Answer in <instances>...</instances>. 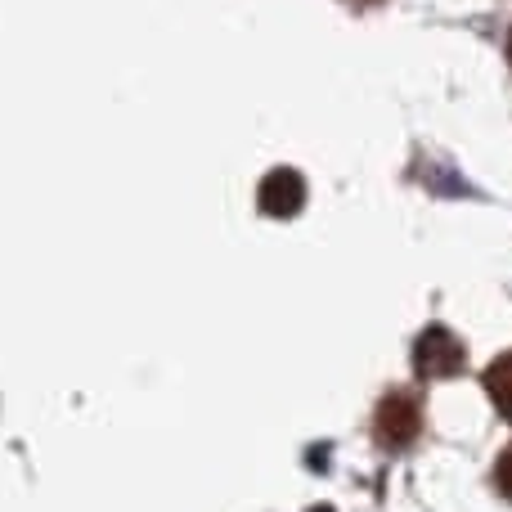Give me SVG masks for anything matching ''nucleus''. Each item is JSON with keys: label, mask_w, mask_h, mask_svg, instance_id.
<instances>
[{"label": "nucleus", "mask_w": 512, "mask_h": 512, "mask_svg": "<svg viewBox=\"0 0 512 512\" xmlns=\"http://www.w3.org/2000/svg\"><path fill=\"white\" fill-rule=\"evenodd\" d=\"M423 432V405L414 391H387L373 414V441L382 450H409Z\"/></svg>", "instance_id": "f257e3e1"}, {"label": "nucleus", "mask_w": 512, "mask_h": 512, "mask_svg": "<svg viewBox=\"0 0 512 512\" xmlns=\"http://www.w3.org/2000/svg\"><path fill=\"white\" fill-rule=\"evenodd\" d=\"M463 364H468V351H463V342L450 333V328H423L414 342V373L427 382H445L454 378V373H463Z\"/></svg>", "instance_id": "f03ea898"}, {"label": "nucleus", "mask_w": 512, "mask_h": 512, "mask_svg": "<svg viewBox=\"0 0 512 512\" xmlns=\"http://www.w3.org/2000/svg\"><path fill=\"white\" fill-rule=\"evenodd\" d=\"M301 203H306V185H301L297 171H274V176H265L261 207L270 216H292V212H301Z\"/></svg>", "instance_id": "7ed1b4c3"}, {"label": "nucleus", "mask_w": 512, "mask_h": 512, "mask_svg": "<svg viewBox=\"0 0 512 512\" xmlns=\"http://www.w3.org/2000/svg\"><path fill=\"white\" fill-rule=\"evenodd\" d=\"M481 382H486V396H490V405H495V414L512 423V351L499 355V360L481 373Z\"/></svg>", "instance_id": "20e7f679"}, {"label": "nucleus", "mask_w": 512, "mask_h": 512, "mask_svg": "<svg viewBox=\"0 0 512 512\" xmlns=\"http://www.w3.org/2000/svg\"><path fill=\"white\" fill-rule=\"evenodd\" d=\"M495 490L512 504V441H508V450L499 454V463H495Z\"/></svg>", "instance_id": "39448f33"}, {"label": "nucleus", "mask_w": 512, "mask_h": 512, "mask_svg": "<svg viewBox=\"0 0 512 512\" xmlns=\"http://www.w3.org/2000/svg\"><path fill=\"white\" fill-rule=\"evenodd\" d=\"M351 5H360V9H369V5H382V0H351Z\"/></svg>", "instance_id": "423d86ee"}, {"label": "nucleus", "mask_w": 512, "mask_h": 512, "mask_svg": "<svg viewBox=\"0 0 512 512\" xmlns=\"http://www.w3.org/2000/svg\"><path fill=\"white\" fill-rule=\"evenodd\" d=\"M508 59H512V36H508Z\"/></svg>", "instance_id": "0eeeda50"}]
</instances>
